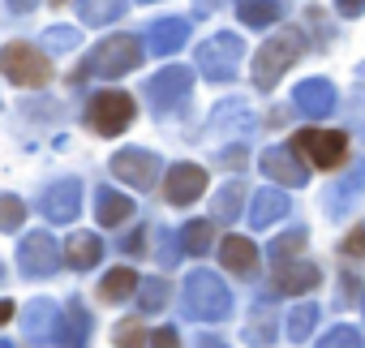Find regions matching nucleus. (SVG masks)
<instances>
[{
	"label": "nucleus",
	"mask_w": 365,
	"mask_h": 348,
	"mask_svg": "<svg viewBox=\"0 0 365 348\" xmlns=\"http://www.w3.org/2000/svg\"><path fill=\"white\" fill-rule=\"evenodd\" d=\"M356 297H361V292H356V280H352V275H344V280H339V305H352Z\"/></svg>",
	"instance_id": "ea45409f"
},
{
	"label": "nucleus",
	"mask_w": 365,
	"mask_h": 348,
	"mask_svg": "<svg viewBox=\"0 0 365 348\" xmlns=\"http://www.w3.org/2000/svg\"><path fill=\"white\" fill-rule=\"evenodd\" d=\"M207 245H211V224L207 220H194V224L180 228V250L185 254H207Z\"/></svg>",
	"instance_id": "473e14b6"
},
{
	"label": "nucleus",
	"mask_w": 365,
	"mask_h": 348,
	"mask_svg": "<svg viewBox=\"0 0 365 348\" xmlns=\"http://www.w3.org/2000/svg\"><path fill=\"white\" fill-rule=\"evenodd\" d=\"M61 314H56V305L48 301V297H39L31 309H26V318H22V327H26V335L39 344V339H48V331H52V322H56Z\"/></svg>",
	"instance_id": "a878e982"
},
{
	"label": "nucleus",
	"mask_w": 365,
	"mask_h": 348,
	"mask_svg": "<svg viewBox=\"0 0 365 348\" xmlns=\"http://www.w3.org/2000/svg\"><path fill=\"white\" fill-rule=\"evenodd\" d=\"M318 348H361V331L356 327H335V331H327L322 339H318Z\"/></svg>",
	"instance_id": "72a5a7b5"
},
{
	"label": "nucleus",
	"mask_w": 365,
	"mask_h": 348,
	"mask_svg": "<svg viewBox=\"0 0 365 348\" xmlns=\"http://www.w3.org/2000/svg\"><path fill=\"white\" fill-rule=\"evenodd\" d=\"M86 335H91V314L69 301V309L61 314V327H56V344L61 348H86Z\"/></svg>",
	"instance_id": "aec40b11"
},
{
	"label": "nucleus",
	"mask_w": 365,
	"mask_h": 348,
	"mask_svg": "<svg viewBox=\"0 0 365 348\" xmlns=\"http://www.w3.org/2000/svg\"><path fill=\"white\" fill-rule=\"evenodd\" d=\"M220 258H224L228 271H237V275H254V267H258V245H254L250 237H224Z\"/></svg>",
	"instance_id": "412c9836"
},
{
	"label": "nucleus",
	"mask_w": 365,
	"mask_h": 348,
	"mask_svg": "<svg viewBox=\"0 0 365 348\" xmlns=\"http://www.w3.org/2000/svg\"><path fill=\"white\" fill-rule=\"evenodd\" d=\"M194 5H198V14H211V9H220V5H224V0H194Z\"/></svg>",
	"instance_id": "c03bdc74"
},
{
	"label": "nucleus",
	"mask_w": 365,
	"mask_h": 348,
	"mask_svg": "<svg viewBox=\"0 0 365 348\" xmlns=\"http://www.w3.org/2000/svg\"><path fill=\"white\" fill-rule=\"evenodd\" d=\"M202 190H207V172L198 168V163H176L172 172H168V203L172 207H190V203H198L202 198Z\"/></svg>",
	"instance_id": "ddd939ff"
},
{
	"label": "nucleus",
	"mask_w": 365,
	"mask_h": 348,
	"mask_svg": "<svg viewBox=\"0 0 365 348\" xmlns=\"http://www.w3.org/2000/svg\"><path fill=\"white\" fill-rule=\"evenodd\" d=\"M125 14V0H78V18L86 26H108Z\"/></svg>",
	"instance_id": "bb28decb"
},
{
	"label": "nucleus",
	"mask_w": 365,
	"mask_h": 348,
	"mask_svg": "<svg viewBox=\"0 0 365 348\" xmlns=\"http://www.w3.org/2000/svg\"><path fill=\"white\" fill-rule=\"evenodd\" d=\"M258 163H262V172H267V177H275L279 185H305V181H309V172L297 163L292 146H267Z\"/></svg>",
	"instance_id": "2eb2a0df"
},
{
	"label": "nucleus",
	"mask_w": 365,
	"mask_h": 348,
	"mask_svg": "<svg viewBox=\"0 0 365 348\" xmlns=\"http://www.w3.org/2000/svg\"><path fill=\"white\" fill-rule=\"evenodd\" d=\"M314 327H318V305H297V309H288V339H292V344H305V339L314 335Z\"/></svg>",
	"instance_id": "c85d7f7f"
},
{
	"label": "nucleus",
	"mask_w": 365,
	"mask_h": 348,
	"mask_svg": "<svg viewBox=\"0 0 365 348\" xmlns=\"http://www.w3.org/2000/svg\"><path fill=\"white\" fill-rule=\"evenodd\" d=\"M279 0H241L237 5V14H241V22L245 26H271L275 18H279Z\"/></svg>",
	"instance_id": "cd10ccee"
},
{
	"label": "nucleus",
	"mask_w": 365,
	"mask_h": 348,
	"mask_svg": "<svg viewBox=\"0 0 365 348\" xmlns=\"http://www.w3.org/2000/svg\"><path fill=\"white\" fill-rule=\"evenodd\" d=\"M61 262H65V250H61L48 232L22 237V245H18V267H22L26 275H56Z\"/></svg>",
	"instance_id": "9d476101"
},
{
	"label": "nucleus",
	"mask_w": 365,
	"mask_h": 348,
	"mask_svg": "<svg viewBox=\"0 0 365 348\" xmlns=\"http://www.w3.org/2000/svg\"><path fill=\"white\" fill-rule=\"evenodd\" d=\"M198 348H228V344H224V339H215V335H202V339H198Z\"/></svg>",
	"instance_id": "a18cd8bd"
},
{
	"label": "nucleus",
	"mask_w": 365,
	"mask_h": 348,
	"mask_svg": "<svg viewBox=\"0 0 365 348\" xmlns=\"http://www.w3.org/2000/svg\"><path fill=\"white\" fill-rule=\"evenodd\" d=\"M335 9H339L344 18H361V14H365V0H335Z\"/></svg>",
	"instance_id": "a19ab883"
},
{
	"label": "nucleus",
	"mask_w": 365,
	"mask_h": 348,
	"mask_svg": "<svg viewBox=\"0 0 365 348\" xmlns=\"http://www.w3.org/2000/svg\"><path fill=\"white\" fill-rule=\"evenodd\" d=\"M241 198H245V181H232V185H228V190L211 203L215 220H220V224H232V220L241 215V211H237V207H241Z\"/></svg>",
	"instance_id": "c756f323"
},
{
	"label": "nucleus",
	"mask_w": 365,
	"mask_h": 348,
	"mask_svg": "<svg viewBox=\"0 0 365 348\" xmlns=\"http://www.w3.org/2000/svg\"><path fill=\"white\" fill-rule=\"evenodd\" d=\"M129 121H133V99H129L125 91H103V95L91 99V125H95L99 133L116 138V133L129 129Z\"/></svg>",
	"instance_id": "6e6552de"
},
{
	"label": "nucleus",
	"mask_w": 365,
	"mask_h": 348,
	"mask_svg": "<svg viewBox=\"0 0 365 348\" xmlns=\"http://www.w3.org/2000/svg\"><path fill=\"white\" fill-rule=\"evenodd\" d=\"M142 52L146 48L138 44V35H112L86 56L82 78H125V73H133L142 65Z\"/></svg>",
	"instance_id": "f257e3e1"
},
{
	"label": "nucleus",
	"mask_w": 365,
	"mask_h": 348,
	"mask_svg": "<svg viewBox=\"0 0 365 348\" xmlns=\"http://www.w3.org/2000/svg\"><path fill=\"white\" fill-rule=\"evenodd\" d=\"M5 5H9V14H31L39 0H5Z\"/></svg>",
	"instance_id": "37998d69"
},
{
	"label": "nucleus",
	"mask_w": 365,
	"mask_h": 348,
	"mask_svg": "<svg viewBox=\"0 0 365 348\" xmlns=\"http://www.w3.org/2000/svg\"><path fill=\"white\" fill-rule=\"evenodd\" d=\"M78 39H82V35H78L73 26H52V31L43 35L48 52H73V48H78Z\"/></svg>",
	"instance_id": "f704fd0d"
},
{
	"label": "nucleus",
	"mask_w": 365,
	"mask_h": 348,
	"mask_svg": "<svg viewBox=\"0 0 365 348\" xmlns=\"http://www.w3.org/2000/svg\"><path fill=\"white\" fill-rule=\"evenodd\" d=\"M0 65H5V78L18 82V86H43L52 78V65L43 52H35L31 44H9L5 56H0Z\"/></svg>",
	"instance_id": "423d86ee"
},
{
	"label": "nucleus",
	"mask_w": 365,
	"mask_h": 348,
	"mask_svg": "<svg viewBox=\"0 0 365 348\" xmlns=\"http://www.w3.org/2000/svg\"><path fill=\"white\" fill-rule=\"evenodd\" d=\"M361 190H365V163H352V172H348V185L339 181V185H331V190H327V215H344Z\"/></svg>",
	"instance_id": "5701e85b"
},
{
	"label": "nucleus",
	"mask_w": 365,
	"mask_h": 348,
	"mask_svg": "<svg viewBox=\"0 0 365 348\" xmlns=\"http://www.w3.org/2000/svg\"><path fill=\"white\" fill-rule=\"evenodd\" d=\"M39 211H43L52 224H69V220L82 211V181H78V177H69V181L48 185V194L39 198Z\"/></svg>",
	"instance_id": "f8f14e48"
},
{
	"label": "nucleus",
	"mask_w": 365,
	"mask_h": 348,
	"mask_svg": "<svg viewBox=\"0 0 365 348\" xmlns=\"http://www.w3.org/2000/svg\"><path fill=\"white\" fill-rule=\"evenodd\" d=\"M254 112H250V103H241V99H224L215 112H211V121H207V129L215 133V138H228V142H237V138H250L254 133Z\"/></svg>",
	"instance_id": "9b49d317"
},
{
	"label": "nucleus",
	"mask_w": 365,
	"mask_h": 348,
	"mask_svg": "<svg viewBox=\"0 0 365 348\" xmlns=\"http://www.w3.org/2000/svg\"><path fill=\"white\" fill-rule=\"evenodd\" d=\"M292 142H297V150H301L314 168H339L344 155H348V138H344L339 129H305V133H297Z\"/></svg>",
	"instance_id": "0eeeda50"
},
{
	"label": "nucleus",
	"mask_w": 365,
	"mask_h": 348,
	"mask_svg": "<svg viewBox=\"0 0 365 348\" xmlns=\"http://www.w3.org/2000/svg\"><path fill=\"white\" fill-rule=\"evenodd\" d=\"M241 56H245V39L232 35V31H220V35H211V39L198 48V69H202L211 82H228V78H237Z\"/></svg>",
	"instance_id": "20e7f679"
},
{
	"label": "nucleus",
	"mask_w": 365,
	"mask_h": 348,
	"mask_svg": "<svg viewBox=\"0 0 365 348\" xmlns=\"http://www.w3.org/2000/svg\"><path fill=\"white\" fill-rule=\"evenodd\" d=\"M116 344H120V348H142V344H150V339H146V331H142L138 318H125V322L116 327Z\"/></svg>",
	"instance_id": "e433bc0d"
},
{
	"label": "nucleus",
	"mask_w": 365,
	"mask_h": 348,
	"mask_svg": "<svg viewBox=\"0 0 365 348\" xmlns=\"http://www.w3.org/2000/svg\"><path fill=\"white\" fill-rule=\"evenodd\" d=\"M185 309H190V318H198V322H220V318L232 314V292H228V284H224L220 275L194 271V275L185 280Z\"/></svg>",
	"instance_id": "f03ea898"
},
{
	"label": "nucleus",
	"mask_w": 365,
	"mask_h": 348,
	"mask_svg": "<svg viewBox=\"0 0 365 348\" xmlns=\"http://www.w3.org/2000/svg\"><path fill=\"white\" fill-rule=\"evenodd\" d=\"M150 348H180V335H176L172 327H159V331L150 335Z\"/></svg>",
	"instance_id": "4c0bfd02"
},
{
	"label": "nucleus",
	"mask_w": 365,
	"mask_h": 348,
	"mask_svg": "<svg viewBox=\"0 0 365 348\" xmlns=\"http://www.w3.org/2000/svg\"><path fill=\"white\" fill-rule=\"evenodd\" d=\"M129 211H133V203H129L125 194H116V190L99 185V194H95V220H99L103 228H116V224H125V220H129Z\"/></svg>",
	"instance_id": "4be33fe9"
},
{
	"label": "nucleus",
	"mask_w": 365,
	"mask_h": 348,
	"mask_svg": "<svg viewBox=\"0 0 365 348\" xmlns=\"http://www.w3.org/2000/svg\"><path fill=\"white\" fill-rule=\"evenodd\" d=\"M120 250H125V254H138V250H142V228H138V232H129V237L120 241Z\"/></svg>",
	"instance_id": "79ce46f5"
},
{
	"label": "nucleus",
	"mask_w": 365,
	"mask_h": 348,
	"mask_svg": "<svg viewBox=\"0 0 365 348\" xmlns=\"http://www.w3.org/2000/svg\"><path fill=\"white\" fill-rule=\"evenodd\" d=\"M301 52H305V39H301V31H292V26H284L275 39H267L262 52H258V61H254V82H258V91H271V86L284 78V69H288Z\"/></svg>",
	"instance_id": "7ed1b4c3"
},
{
	"label": "nucleus",
	"mask_w": 365,
	"mask_h": 348,
	"mask_svg": "<svg viewBox=\"0 0 365 348\" xmlns=\"http://www.w3.org/2000/svg\"><path fill=\"white\" fill-rule=\"evenodd\" d=\"M65 258H69V267L91 271V267L103 258V241H99L95 232H73V237H69V245H65Z\"/></svg>",
	"instance_id": "b1692460"
},
{
	"label": "nucleus",
	"mask_w": 365,
	"mask_h": 348,
	"mask_svg": "<svg viewBox=\"0 0 365 348\" xmlns=\"http://www.w3.org/2000/svg\"><path fill=\"white\" fill-rule=\"evenodd\" d=\"M22 198H14V194H5V198H0V228H5V232H18V224H22Z\"/></svg>",
	"instance_id": "c9c22d12"
},
{
	"label": "nucleus",
	"mask_w": 365,
	"mask_h": 348,
	"mask_svg": "<svg viewBox=\"0 0 365 348\" xmlns=\"http://www.w3.org/2000/svg\"><path fill=\"white\" fill-rule=\"evenodd\" d=\"M0 348H14V344H9V339H0Z\"/></svg>",
	"instance_id": "49530a36"
},
{
	"label": "nucleus",
	"mask_w": 365,
	"mask_h": 348,
	"mask_svg": "<svg viewBox=\"0 0 365 348\" xmlns=\"http://www.w3.org/2000/svg\"><path fill=\"white\" fill-rule=\"evenodd\" d=\"M344 254H348V258H361V254H365V228L348 232V241H344Z\"/></svg>",
	"instance_id": "58836bf2"
},
{
	"label": "nucleus",
	"mask_w": 365,
	"mask_h": 348,
	"mask_svg": "<svg viewBox=\"0 0 365 348\" xmlns=\"http://www.w3.org/2000/svg\"><path fill=\"white\" fill-rule=\"evenodd\" d=\"M146 39H150L155 56H172V52H180V48L190 44V22L185 18H159Z\"/></svg>",
	"instance_id": "f3484780"
},
{
	"label": "nucleus",
	"mask_w": 365,
	"mask_h": 348,
	"mask_svg": "<svg viewBox=\"0 0 365 348\" xmlns=\"http://www.w3.org/2000/svg\"><path fill=\"white\" fill-rule=\"evenodd\" d=\"M168 301V280H142L138 288V314H159Z\"/></svg>",
	"instance_id": "2f4dec72"
},
{
	"label": "nucleus",
	"mask_w": 365,
	"mask_h": 348,
	"mask_svg": "<svg viewBox=\"0 0 365 348\" xmlns=\"http://www.w3.org/2000/svg\"><path fill=\"white\" fill-rule=\"evenodd\" d=\"M292 211V203H288V194L284 190H275V185H267V190H258L254 194V203H250V224L254 228H271L275 220H284Z\"/></svg>",
	"instance_id": "a211bd4d"
},
{
	"label": "nucleus",
	"mask_w": 365,
	"mask_h": 348,
	"mask_svg": "<svg viewBox=\"0 0 365 348\" xmlns=\"http://www.w3.org/2000/svg\"><path fill=\"white\" fill-rule=\"evenodd\" d=\"M138 288H142V280H138L129 267H116V271H108V275H103L99 297H103V301H125V297H133Z\"/></svg>",
	"instance_id": "393cba45"
},
{
	"label": "nucleus",
	"mask_w": 365,
	"mask_h": 348,
	"mask_svg": "<svg viewBox=\"0 0 365 348\" xmlns=\"http://www.w3.org/2000/svg\"><path fill=\"white\" fill-rule=\"evenodd\" d=\"M190 91H194V69H185V65H168V69H159V73L146 82V99H150L155 108H176V103H185Z\"/></svg>",
	"instance_id": "1a4fd4ad"
},
{
	"label": "nucleus",
	"mask_w": 365,
	"mask_h": 348,
	"mask_svg": "<svg viewBox=\"0 0 365 348\" xmlns=\"http://www.w3.org/2000/svg\"><path fill=\"white\" fill-rule=\"evenodd\" d=\"M309 241V232L305 228H292V232H284L275 245H271V267H279V262H292L297 254H301V245Z\"/></svg>",
	"instance_id": "7c9ffc66"
},
{
	"label": "nucleus",
	"mask_w": 365,
	"mask_h": 348,
	"mask_svg": "<svg viewBox=\"0 0 365 348\" xmlns=\"http://www.w3.org/2000/svg\"><path fill=\"white\" fill-rule=\"evenodd\" d=\"M292 103H297V112H305V116L318 121V116L335 112V86H331L327 78H305V82H297Z\"/></svg>",
	"instance_id": "4468645a"
},
{
	"label": "nucleus",
	"mask_w": 365,
	"mask_h": 348,
	"mask_svg": "<svg viewBox=\"0 0 365 348\" xmlns=\"http://www.w3.org/2000/svg\"><path fill=\"white\" fill-rule=\"evenodd\" d=\"M241 339H245L250 348H271V344H275V305H271V301H258V305L250 309V318H245V327H241Z\"/></svg>",
	"instance_id": "6ab92c4d"
},
{
	"label": "nucleus",
	"mask_w": 365,
	"mask_h": 348,
	"mask_svg": "<svg viewBox=\"0 0 365 348\" xmlns=\"http://www.w3.org/2000/svg\"><path fill=\"white\" fill-rule=\"evenodd\" d=\"M112 177H116V181H125V185H133L138 194H146V190H155V181L163 177V163H159V155H155V150L125 146V150H116V155H112Z\"/></svg>",
	"instance_id": "39448f33"
},
{
	"label": "nucleus",
	"mask_w": 365,
	"mask_h": 348,
	"mask_svg": "<svg viewBox=\"0 0 365 348\" xmlns=\"http://www.w3.org/2000/svg\"><path fill=\"white\" fill-rule=\"evenodd\" d=\"M314 284H318V267L314 262H279V267H271V288L284 292V297L309 292Z\"/></svg>",
	"instance_id": "dca6fc26"
}]
</instances>
